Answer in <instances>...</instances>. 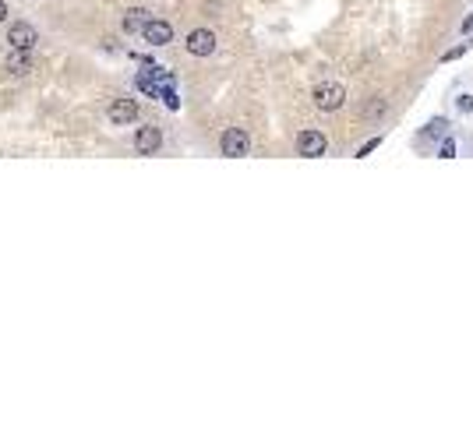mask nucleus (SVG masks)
I'll return each instance as SVG.
<instances>
[{
    "mask_svg": "<svg viewBox=\"0 0 473 423\" xmlns=\"http://www.w3.org/2000/svg\"><path fill=\"white\" fill-rule=\"evenodd\" d=\"M219 148H223V156H230V159H241V156H248L251 138H248V131H244V127H226V131H223V138H219Z\"/></svg>",
    "mask_w": 473,
    "mask_h": 423,
    "instance_id": "2",
    "label": "nucleus"
},
{
    "mask_svg": "<svg viewBox=\"0 0 473 423\" xmlns=\"http://www.w3.org/2000/svg\"><path fill=\"white\" fill-rule=\"evenodd\" d=\"M463 53H466V43H463V46H456V50H449V53H445V60H456V56H463Z\"/></svg>",
    "mask_w": 473,
    "mask_h": 423,
    "instance_id": "18",
    "label": "nucleus"
},
{
    "mask_svg": "<svg viewBox=\"0 0 473 423\" xmlns=\"http://www.w3.org/2000/svg\"><path fill=\"white\" fill-rule=\"evenodd\" d=\"M145 21H149V11H141V8H131L124 14V32H141Z\"/></svg>",
    "mask_w": 473,
    "mask_h": 423,
    "instance_id": "10",
    "label": "nucleus"
},
{
    "mask_svg": "<svg viewBox=\"0 0 473 423\" xmlns=\"http://www.w3.org/2000/svg\"><path fill=\"white\" fill-rule=\"evenodd\" d=\"M381 113H385V99H371L368 106H364V116L371 120V116H381Z\"/></svg>",
    "mask_w": 473,
    "mask_h": 423,
    "instance_id": "12",
    "label": "nucleus"
},
{
    "mask_svg": "<svg viewBox=\"0 0 473 423\" xmlns=\"http://www.w3.org/2000/svg\"><path fill=\"white\" fill-rule=\"evenodd\" d=\"M445 127H449V124L438 116V120H431V124H427V134H445Z\"/></svg>",
    "mask_w": 473,
    "mask_h": 423,
    "instance_id": "15",
    "label": "nucleus"
},
{
    "mask_svg": "<svg viewBox=\"0 0 473 423\" xmlns=\"http://www.w3.org/2000/svg\"><path fill=\"white\" fill-rule=\"evenodd\" d=\"M456 106H459L463 113H470V110H473V96H459V99H456Z\"/></svg>",
    "mask_w": 473,
    "mask_h": 423,
    "instance_id": "17",
    "label": "nucleus"
},
{
    "mask_svg": "<svg viewBox=\"0 0 473 423\" xmlns=\"http://www.w3.org/2000/svg\"><path fill=\"white\" fill-rule=\"evenodd\" d=\"M32 56H28V50H14L11 56H8V71L14 74V78H28L32 74Z\"/></svg>",
    "mask_w": 473,
    "mask_h": 423,
    "instance_id": "9",
    "label": "nucleus"
},
{
    "mask_svg": "<svg viewBox=\"0 0 473 423\" xmlns=\"http://www.w3.org/2000/svg\"><path fill=\"white\" fill-rule=\"evenodd\" d=\"M159 99L170 106V110H177V106H181V99H177V92H173V88L166 85V88H159Z\"/></svg>",
    "mask_w": 473,
    "mask_h": 423,
    "instance_id": "13",
    "label": "nucleus"
},
{
    "mask_svg": "<svg viewBox=\"0 0 473 423\" xmlns=\"http://www.w3.org/2000/svg\"><path fill=\"white\" fill-rule=\"evenodd\" d=\"M159 145H163L159 127H141V131L134 134V152H138V156H152V152H159Z\"/></svg>",
    "mask_w": 473,
    "mask_h": 423,
    "instance_id": "6",
    "label": "nucleus"
},
{
    "mask_svg": "<svg viewBox=\"0 0 473 423\" xmlns=\"http://www.w3.org/2000/svg\"><path fill=\"white\" fill-rule=\"evenodd\" d=\"M134 85H138V88H141V92H145V96H159V81H156V78H152V71H141V74H138V81H134Z\"/></svg>",
    "mask_w": 473,
    "mask_h": 423,
    "instance_id": "11",
    "label": "nucleus"
},
{
    "mask_svg": "<svg viewBox=\"0 0 473 423\" xmlns=\"http://www.w3.org/2000/svg\"><path fill=\"white\" fill-rule=\"evenodd\" d=\"M141 36H145V43H152V46H166V43H173V25L159 21V18H149L145 28H141Z\"/></svg>",
    "mask_w": 473,
    "mask_h": 423,
    "instance_id": "4",
    "label": "nucleus"
},
{
    "mask_svg": "<svg viewBox=\"0 0 473 423\" xmlns=\"http://www.w3.org/2000/svg\"><path fill=\"white\" fill-rule=\"evenodd\" d=\"M343 103H346V88H343L339 81H321V85L314 88V106H318V110L332 113V110H339Z\"/></svg>",
    "mask_w": 473,
    "mask_h": 423,
    "instance_id": "1",
    "label": "nucleus"
},
{
    "mask_svg": "<svg viewBox=\"0 0 473 423\" xmlns=\"http://www.w3.org/2000/svg\"><path fill=\"white\" fill-rule=\"evenodd\" d=\"M8 18V4H4V0H0V21H4Z\"/></svg>",
    "mask_w": 473,
    "mask_h": 423,
    "instance_id": "19",
    "label": "nucleus"
},
{
    "mask_svg": "<svg viewBox=\"0 0 473 423\" xmlns=\"http://www.w3.org/2000/svg\"><path fill=\"white\" fill-rule=\"evenodd\" d=\"M438 156H441V159H452V156H456V141L445 138V141H441V148H438Z\"/></svg>",
    "mask_w": 473,
    "mask_h": 423,
    "instance_id": "14",
    "label": "nucleus"
},
{
    "mask_svg": "<svg viewBox=\"0 0 473 423\" xmlns=\"http://www.w3.org/2000/svg\"><path fill=\"white\" fill-rule=\"evenodd\" d=\"M131 120H138V103L134 99H117L113 106H110V124H131Z\"/></svg>",
    "mask_w": 473,
    "mask_h": 423,
    "instance_id": "8",
    "label": "nucleus"
},
{
    "mask_svg": "<svg viewBox=\"0 0 473 423\" xmlns=\"http://www.w3.org/2000/svg\"><path fill=\"white\" fill-rule=\"evenodd\" d=\"M216 50V36L209 32V28H194V32L188 36V53L194 56H209Z\"/></svg>",
    "mask_w": 473,
    "mask_h": 423,
    "instance_id": "7",
    "label": "nucleus"
},
{
    "mask_svg": "<svg viewBox=\"0 0 473 423\" xmlns=\"http://www.w3.org/2000/svg\"><path fill=\"white\" fill-rule=\"evenodd\" d=\"M8 43H11V50H32L36 46V28L28 21H14L8 28Z\"/></svg>",
    "mask_w": 473,
    "mask_h": 423,
    "instance_id": "5",
    "label": "nucleus"
},
{
    "mask_svg": "<svg viewBox=\"0 0 473 423\" xmlns=\"http://www.w3.org/2000/svg\"><path fill=\"white\" fill-rule=\"evenodd\" d=\"M374 148H378V138H371V141H364V148H361V152H357V159H364V156H371V152H374Z\"/></svg>",
    "mask_w": 473,
    "mask_h": 423,
    "instance_id": "16",
    "label": "nucleus"
},
{
    "mask_svg": "<svg viewBox=\"0 0 473 423\" xmlns=\"http://www.w3.org/2000/svg\"><path fill=\"white\" fill-rule=\"evenodd\" d=\"M325 148H329V141H325L321 131H301V134H297V152H301L304 159H321Z\"/></svg>",
    "mask_w": 473,
    "mask_h": 423,
    "instance_id": "3",
    "label": "nucleus"
}]
</instances>
